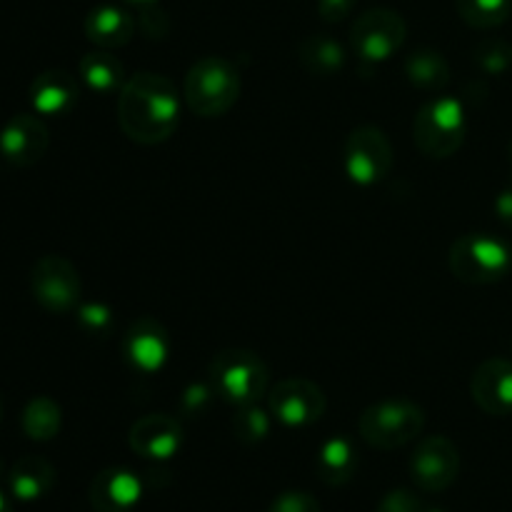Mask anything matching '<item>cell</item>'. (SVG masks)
Returning <instances> with one entry per match:
<instances>
[{"mask_svg":"<svg viewBox=\"0 0 512 512\" xmlns=\"http://www.w3.org/2000/svg\"><path fill=\"white\" fill-rule=\"evenodd\" d=\"M405 75L415 88L425 93L443 90L450 80V65L443 58V53L433 48H420L405 58Z\"/></svg>","mask_w":512,"mask_h":512,"instance_id":"obj_23","label":"cell"},{"mask_svg":"<svg viewBox=\"0 0 512 512\" xmlns=\"http://www.w3.org/2000/svg\"><path fill=\"white\" fill-rule=\"evenodd\" d=\"M470 393L483 413L505 418L512 415V363L505 358H490L478 365L470 380Z\"/></svg>","mask_w":512,"mask_h":512,"instance_id":"obj_13","label":"cell"},{"mask_svg":"<svg viewBox=\"0 0 512 512\" xmlns=\"http://www.w3.org/2000/svg\"><path fill=\"white\" fill-rule=\"evenodd\" d=\"M48 125L33 113H18L0 130V155L15 168H30L48 153Z\"/></svg>","mask_w":512,"mask_h":512,"instance_id":"obj_12","label":"cell"},{"mask_svg":"<svg viewBox=\"0 0 512 512\" xmlns=\"http://www.w3.org/2000/svg\"><path fill=\"white\" fill-rule=\"evenodd\" d=\"M425 428V410L413 400H380L363 410L358 420L360 438L378 450H395L413 443Z\"/></svg>","mask_w":512,"mask_h":512,"instance_id":"obj_4","label":"cell"},{"mask_svg":"<svg viewBox=\"0 0 512 512\" xmlns=\"http://www.w3.org/2000/svg\"><path fill=\"white\" fill-rule=\"evenodd\" d=\"M465 133H468V120H465L463 103L450 95H435L415 115V145L428 158H450L458 153Z\"/></svg>","mask_w":512,"mask_h":512,"instance_id":"obj_5","label":"cell"},{"mask_svg":"<svg viewBox=\"0 0 512 512\" xmlns=\"http://www.w3.org/2000/svg\"><path fill=\"white\" fill-rule=\"evenodd\" d=\"M510 163H512V140H510Z\"/></svg>","mask_w":512,"mask_h":512,"instance_id":"obj_36","label":"cell"},{"mask_svg":"<svg viewBox=\"0 0 512 512\" xmlns=\"http://www.w3.org/2000/svg\"><path fill=\"white\" fill-rule=\"evenodd\" d=\"M358 0H318V13L325 23H340L355 10Z\"/></svg>","mask_w":512,"mask_h":512,"instance_id":"obj_31","label":"cell"},{"mask_svg":"<svg viewBox=\"0 0 512 512\" xmlns=\"http://www.w3.org/2000/svg\"><path fill=\"white\" fill-rule=\"evenodd\" d=\"M473 58L488 75H500L512 65V45L505 40H483L473 50Z\"/></svg>","mask_w":512,"mask_h":512,"instance_id":"obj_27","label":"cell"},{"mask_svg":"<svg viewBox=\"0 0 512 512\" xmlns=\"http://www.w3.org/2000/svg\"><path fill=\"white\" fill-rule=\"evenodd\" d=\"M118 123L130 140L160 145L180 125V98L173 80L160 73H135L118 93Z\"/></svg>","mask_w":512,"mask_h":512,"instance_id":"obj_1","label":"cell"},{"mask_svg":"<svg viewBox=\"0 0 512 512\" xmlns=\"http://www.w3.org/2000/svg\"><path fill=\"white\" fill-rule=\"evenodd\" d=\"M85 38L90 40L93 45L103 50H113V48H123L133 40L135 28H138V20L133 18V13L120 5L105 3L98 5L88 13L85 18Z\"/></svg>","mask_w":512,"mask_h":512,"instance_id":"obj_18","label":"cell"},{"mask_svg":"<svg viewBox=\"0 0 512 512\" xmlns=\"http://www.w3.org/2000/svg\"><path fill=\"white\" fill-rule=\"evenodd\" d=\"M378 512H425L423 503L410 490H390L383 500H380Z\"/></svg>","mask_w":512,"mask_h":512,"instance_id":"obj_30","label":"cell"},{"mask_svg":"<svg viewBox=\"0 0 512 512\" xmlns=\"http://www.w3.org/2000/svg\"><path fill=\"white\" fill-rule=\"evenodd\" d=\"M235 433L238 440L245 445H258L268 438L270 433V415L258 405H243L235 418Z\"/></svg>","mask_w":512,"mask_h":512,"instance_id":"obj_26","label":"cell"},{"mask_svg":"<svg viewBox=\"0 0 512 512\" xmlns=\"http://www.w3.org/2000/svg\"><path fill=\"white\" fill-rule=\"evenodd\" d=\"M128 443L133 453L148 460H170L183 445V428L175 418L165 413H153L140 418L130 428Z\"/></svg>","mask_w":512,"mask_h":512,"instance_id":"obj_15","label":"cell"},{"mask_svg":"<svg viewBox=\"0 0 512 512\" xmlns=\"http://www.w3.org/2000/svg\"><path fill=\"white\" fill-rule=\"evenodd\" d=\"M343 163L353 183L375 185L393 168V145L375 125H358L345 138Z\"/></svg>","mask_w":512,"mask_h":512,"instance_id":"obj_8","label":"cell"},{"mask_svg":"<svg viewBox=\"0 0 512 512\" xmlns=\"http://www.w3.org/2000/svg\"><path fill=\"white\" fill-rule=\"evenodd\" d=\"M455 8L470 28L490 30L508 20L512 3L510 0H455Z\"/></svg>","mask_w":512,"mask_h":512,"instance_id":"obj_25","label":"cell"},{"mask_svg":"<svg viewBox=\"0 0 512 512\" xmlns=\"http://www.w3.org/2000/svg\"><path fill=\"white\" fill-rule=\"evenodd\" d=\"M315 468H318V478L330 488H338V485L353 480L355 470H358V450H355L353 440L343 438V435L325 440L315 458Z\"/></svg>","mask_w":512,"mask_h":512,"instance_id":"obj_20","label":"cell"},{"mask_svg":"<svg viewBox=\"0 0 512 512\" xmlns=\"http://www.w3.org/2000/svg\"><path fill=\"white\" fill-rule=\"evenodd\" d=\"M268 512H320V503L305 490H285L270 503Z\"/></svg>","mask_w":512,"mask_h":512,"instance_id":"obj_29","label":"cell"},{"mask_svg":"<svg viewBox=\"0 0 512 512\" xmlns=\"http://www.w3.org/2000/svg\"><path fill=\"white\" fill-rule=\"evenodd\" d=\"M80 290L78 270L63 255H43L30 270V293L48 313L63 315L78 308Z\"/></svg>","mask_w":512,"mask_h":512,"instance_id":"obj_7","label":"cell"},{"mask_svg":"<svg viewBox=\"0 0 512 512\" xmlns=\"http://www.w3.org/2000/svg\"><path fill=\"white\" fill-rule=\"evenodd\" d=\"M80 80L88 85L95 93H120V88L125 85V65L115 58L110 50H93V53L83 55L78 63Z\"/></svg>","mask_w":512,"mask_h":512,"instance_id":"obj_21","label":"cell"},{"mask_svg":"<svg viewBox=\"0 0 512 512\" xmlns=\"http://www.w3.org/2000/svg\"><path fill=\"white\" fill-rule=\"evenodd\" d=\"M298 60L310 75L330 78L338 75L345 65V48L330 35H308L298 45Z\"/></svg>","mask_w":512,"mask_h":512,"instance_id":"obj_22","label":"cell"},{"mask_svg":"<svg viewBox=\"0 0 512 512\" xmlns=\"http://www.w3.org/2000/svg\"><path fill=\"white\" fill-rule=\"evenodd\" d=\"M188 108L200 118H220L240 98V73L230 60L205 55L190 65L183 83Z\"/></svg>","mask_w":512,"mask_h":512,"instance_id":"obj_2","label":"cell"},{"mask_svg":"<svg viewBox=\"0 0 512 512\" xmlns=\"http://www.w3.org/2000/svg\"><path fill=\"white\" fill-rule=\"evenodd\" d=\"M450 273L465 285H493L512 268V250L505 240L488 233L460 235L448 255Z\"/></svg>","mask_w":512,"mask_h":512,"instance_id":"obj_3","label":"cell"},{"mask_svg":"<svg viewBox=\"0 0 512 512\" xmlns=\"http://www.w3.org/2000/svg\"><path fill=\"white\" fill-rule=\"evenodd\" d=\"M408 25L400 13L390 8H373L355 20L350 30V43L353 50L368 63H383L393 58L405 43Z\"/></svg>","mask_w":512,"mask_h":512,"instance_id":"obj_9","label":"cell"},{"mask_svg":"<svg viewBox=\"0 0 512 512\" xmlns=\"http://www.w3.org/2000/svg\"><path fill=\"white\" fill-rule=\"evenodd\" d=\"M270 413L288 428H308L318 423L328 408V398L315 383L305 378H285L270 390Z\"/></svg>","mask_w":512,"mask_h":512,"instance_id":"obj_11","label":"cell"},{"mask_svg":"<svg viewBox=\"0 0 512 512\" xmlns=\"http://www.w3.org/2000/svg\"><path fill=\"white\" fill-rule=\"evenodd\" d=\"M425 512H440V510H425Z\"/></svg>","mask_w":512,"mask_h":512,"instance_id":"obj_37","label":"cell"},{"mask_svg":"<svg viewBox=\"0 0 512 512\" xmlns=\"http://www.w3.org/2000/svg\"><path fill=\"white\" fill-rule=\"evenodd\" d=\"M80 85L65 70H45L30 83V105L38 115L60 118L78 105Z\"/></svg>","mask_w":512,"mask_h":512,"instance_id":"obj_17","label":"cell"},{"mask_svg":"<svg viewBox=\"0 0 512 512\" xmlns=\"http://www.w3.org/2000/svg\"><path fill=\"white\" fill-rule=\"evenodd\" d=\"M495 213H498V218L503 220L508 228H512V188H505L503 193L495 198Z\"/></svg>","mask_w":512,"mask_h":512,"instance_id":"obj_32","label":"cell"},{"mask_svg":"<svg viewBox=\"0 0 512 512\" xmlns=\"http://www.w3.org/2000/svg\"><path fill=\"white\" fill-rule=\"evenodd\" d=\"M78 325L93 338H105L113 330V313L100 303H83L78 308Z\"/></svg>","mask_w":512,"mask_h":512,"instance_id":"obj_28","label":"cell"},{"mask_svg":"<svg viewBox=\"0 0 512 512\" xmlns=\"http://www.w3.org/2000/svg\"><path fill=\"white\" fill-rule=\"evenodd\" d=\"M460 453L445 435H430L418 443L410 458V478L425 493H443L458 480Z\"/></svg>","mask_w":512,"mask_h":512,"instance_id":"obj_10","label":"cell"},{"mask_svg":"<svg viewBox=\"0 0 512 512\" xmlns=\"http://www.w3.org/2000/svg\"><path fill=\"white\" fill-rule=\"evenodd\" d=\"M60 425H63V413H60V405L55 403L48 395H38V398L30 400L23 410V433L30 440H53L60 433Z\"/></svg>","mask_w":512,"mask_h":512,"instance_id":"obj_24","label":"cell"},{"mask_svg":"<svg viewBox=\"0 0 512 512\" xmlns=\"http://www.w3.org/2000/svg\"><path fill=\"white\" fill-rule=\"evenodd\" d=\"M55 485V468L45 458L38 455H25L15 460L8 470V490L20 503H35L45 498Z\"/></svg>","mask_w":512,"mask_h":512,"instance_id":"obj_19","label":"cell"},{"mask_svg":"<svg viewBox=\"0 0 512 512\" xmlns=\"http://www.w3.org/2000/svg\"><path fill=\"white\" fill-rule=\"evenodd\" d=\"M133 3H138V5H148V3H155V0H133Z\"/></svg>","mask_w":512,"mask_h":512,"instance_id":"obj_34","label":"cell"},{"mask_svg":"<svg viewBox=\"0 0 512 512\" xmlns=\"http://www.w3.org/2000/svg\"><path fill=\"white\" fill-rule=\"evenodd\" d=\"M0 512H13V508H10V500H8V495H5L3 490H0Z\"/></svg>","mask_w":512,"mask_h":512,"instance_id":"obj_33","label":"cell"},{"mask_svg":"<svg viewBox=\"0 0 512 512\" xmlns=\"http://www.w3.org/2000/svg\"><path fill=\"white\" fill-rule=\"evenodd\" d=\"M88 498L98 512H130L143 498V480L128 468H105L90 483Z\"/></svg>","mask_w":512,"mask_h":512,"instance_id":"obj_16","label":"cell"},{"mask_svg":"<svg viewBox=\"0 0 512 512\" xmlns=\"http://www.w3.org/2000/svg\"><path fill=\"white\" fill-rule=\"evenodd\" d=\"M210 380H213V388L225 400L238 405H250L268 388V365L253 350H220L210 360Z\"/></svg>","mask_w":512,"mask_h":512,"instance_id":"obj_6","label":"cell"},{"mask_svg":"<svg viewBox=\"0 0 512 512\" xmlns=\"http://www.w3.org/2000/svg\"><path fill=\"white\" fill-rule=\"evenodd\" d=\"M0 420H3V403H0Z\"/></svg>","mask_w":512,"mask_h":512,"instance_id":"obj_35","label":"cell"},{"mask_svg":"<svg viewBox=\"0 0 512 512\" xmlns=\"http://www.w3.org/2000/svg\"><path fill=\"white\" fill-rule=\"evenodd\" d=\"M123 353L140 373H158L170 355V338L158 320L140 318L125 330Z\"/></svg>","mask_w":512,"mask_h":512,"instance_id":"obj_14","label":"cell"}]
</instances>
